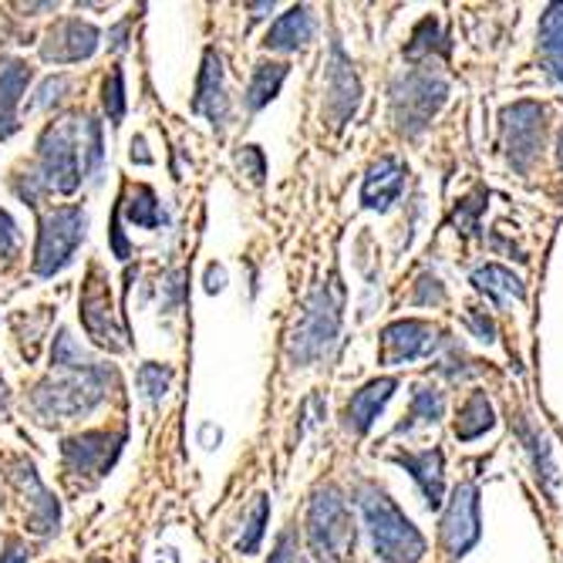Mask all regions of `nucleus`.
Returning a JSON list of instances; mask_svg holds the SVG:
<instances>
[{
  "label": "nucleus",
  "instance_id": "f257e3e1",
  "mask_svg": "<svg viewBox=\"0 0 563 563\" xmlns=\"http://www.w3.org/2000/svg\"><path fill=\"white\" fill-rule=\"evenodd\" d=\"M115 385V368L95 362L85 372H68L62 378H44L27 395V405L37 422H71L85 419L109 398V388Z\"/></svg>",
  "mask_w": 563,
  "mask_h": 563
},
{
  "label": "nucleus",
  "instance_id": "f03ea898",
  "mask_svg": "<svg viewBox=\"0 0 563 563\" xmlns=\"http://www.w3.org/2000/svg\"><path fill=\"white\" fill-rule=\"evenodd\" d=\"M341 311H344V290L338 277H331L328 284H318L307 294L300 318L287 341L290 368H311L318 362H328L341 334Z\"/></svg>",
  "mask_w": 563,
  "mask_h": 563
},
{
  "label": "nucleus",
  "instance_id": "7ed1b4c3",
  "mask_svg": "<svg viewBox=\"0 0 563 563\" xmlns=\"http://www.w3.org/2000/svg\"><path fill=\"white\" fill-rule=\"evenodd\" d=\"M357 506H362L368 533H372V547L385 563H419L426 556V537L412 527L398 503L378 489V486H357Z\"/></svg>",
  "mask_w": 563,
  "mask_h": 563
},
{
  "label": "nucleus",
  "instance_id": "20e7f679",
  "mask_svg": "<svg viewBox=\"0 0 563 563\" xmlns=\"http://www.w3.org/2000/svg\"><path fill=\"white\" fill-rule=\"evenodd\" d=\"M34 176L41 179L44 192L71 196L81 183V115L51 122L37 139V166Z\"/></svg>",
  "mask_w": 563,
  "mask_h": 563
},
{
  "label": "nucleus",
  "instance_id": "39448f33",
  "mask_svg": "<svg viewBox=\"0 0 563 563\" xmlns=\"http://www.w3.org/2000/svg\"><path fill=\"white\" fill-rule=\"evenodd\" d=\"M307 547L318 563H347L354 550V523L344 493L338 486H321L307 506Z\"/></svg>",
  "mask_w": 563,
  "mask_h": 563
},
{
  "label": "nucleus",
  "instance_id": "423d86ee",
  "mask_svg": "<svg viewBox=\"0 0 563 563\" xmlns=\"http://www.w3.org/2000/svg\"><path fill=\"white\" fill-rule=\"evenodd\" d=\"M85 236H88V213H85V207H78V202H65V207H55L51 213H44L41 227H37L31 271L44 280L62 274L75 261V253L85 243Z\"/></svg>",
  "mask_w": 563,
  "mask_h": 563
},
{
  "label": "nucleus",
  "instance_id": "0eeeda50",
  "mask_svg": "<svg viewBox=\"0 0 563 563\" xmlns=\"http://www.w3.org/2000/svg\"><path fill=\"white\" fill-rule=\"evenodd\" d=\"M449 95V85L432 71H408L391 88L395 125L401 135H419Z\"/></svg>",
  "mask_w": 563,
  "mask_h": 563
},
{
  "label": "nucleus",
  "instance_id": "6e6552de",
  "mask_svg": "<svg viewBox=\"0 0 563 563\" xmlns=\"http://www.w3.org/2000/svg\"><path fill=\"white\" fill-rule=\"evenodd\" d=\"M125 439H129L125 429H88V432L68 435L62 442V463L71 476L101 479L119 463Z\"/></svg>",
  "mask_w": 563,
  "mask_h": 563
},
{
  "label": "nucleus",
  "instance_id": "1a4fd4ad",
  "mask_svg": "<svg viewBox=\"0 0 563 563\" xmlns=\"http://www.w3.org/2000/svg\"><path fill=\"white\" fill-rule=\"evenodd\" d=\"M78 314H81V328L88 331V338L101 347H109L112 354L125 351V331L115 321V307H112V287L109 277L98 264L88 267V277L81 284V300H78Z\"/></svg>",
  "mask_w": 563,
  "mask_h": 563
},
{
  "label": "nucleus",
  "instance_id": "9d476101",
  "mask_svg": "<svg viewBox=\"0 0 563 563\" xmlns=\"http://www.w3.org/2000/svg\"><path fill=\"white\" fill-rule=\"evenodd\" d=\"M4 470H8V479L18 486V493L24 496V503H31L27 509V530L34 537H55L58 527H62V506L55 499L41 476H37V466L24 455H14V459H4Z\"/></svg>",
  "mask_w": 563,
  "mask_h": 563
},
{
  "label": "nucleus",
  "instance_id": "9b49d317",
  "mask_svg": "<svg viewBox=\"0 0 563 563\" xmlns=\"http://www.w3.org/2000/svg\"><path fill=\"white\" fill-rule=\"evenodd\" d=\"M362 106V81L344 55V47L334 41L331 44V62H328V78H324V119L334 132H341L351 115Z\"/></svg>",
  "mask_w": 563,
  "mask_h": 563
},
{
  "label": "nucleus",
  "instance_id": "f8f14e48",
  "mask_svg": "<svg viewBox=\"0 0 563 563\" xmlns=\"http://www.w3.org/2000/svg\"><path fill=\"white\" fill-rule=\"evenodd\" d=\"M503 139L509 163L527 173L543 148V109L537 101H517L503 112Z\"/></svg>",
  "mask_w": 563,
  "mask_h": 563
},
{
  "label": "nucleus",
  "instance_id": "ddd939ff",
  "mask_svg": "<svg viewBox=\"0 0 563 563\" xmlns=\"http://www.w3.org/2000/svg\"><path fill=\"white\" fill-rule=\"evenodd\" d=\"M479 489L473 483H459L452 489V499H449V509L442 517V547L449 550L452 560L466 556L476 540H479Z\"/></svg>",
  "mask_w": 563,
  "mask_h": 563
},
{
  "label": "nucleus",
  "instance_id": "4468645a",
  "mask_svg": "<svg viewBox=\"0 0 563 563\" xmlns=\"http://www.w3.org/2000/svg\"><path fill=\"white\" fill-rule=\"evenodd\" d=\"M189 112L207 119L213 125V132H223L230 122L227 71H223V55L217 47H207V55H202V68L196 78V95L189 101Z\"/></svg>",
  "mask_w": 563,
  "mask_h": 563
},
{
  "label": "nucleus",
  "instance_id": "2eb2a0df",
  "mask_svg": "<svg viewBox=\"0 0 563 563\" xmlns=\"http://www.w3.org/2000/svg\"><path fill=\"white\" fill-rule=\"evenodd\" d=\"M101 31L81 18H65L51 27L41 41V62L47 65H78L98 51Z\"/></svg>",
  "mask_w": 563,
  "mask_h": 563
},
{
  "label": "nucleus",
  "instance_id": "dca6fc26",
  "mask_svg": "<svg viewBox=\"0 0 563 563\" xmlns=\"http://www.w3.org/2000/svg\"><path fill=\"white\" fill-rule=\"evenodd\" d=\"M439 347V331L426 321H395L382 331V365H408Z\"/></svg>",
  "mask_w": 563,
  "mask_h": 563
},
{
  "label": "nucleus",
  "instance_id": "f3484780",
  "mask_svg": "<svg viewBox=\"0 0 563 563\" xmlns=\"http://www.w3.org/2000/svg\"><path fill=\"white\" fill-rule=\"evenodd\" d=\"M34 78V68L24 58H4L0 62V142H8L21 132L18 109L21 98Z\"/></svg>",
  "mask_w": 563,
  "mask_h": 563
},
{
  "label": "nucleus",
  "instance_id": "a211bd4d",
  "mask_svg": "<svg viewBox=\"0 0 563 563\" xmlns=\"http://www.w3.org/2000/svg\"><path fill=\"white\" fill-rule=\"evenodd\" d=\"M405 179H408V169L395 156H382L362 183V202L378 213L391 210L405 192Z\"/></svg>",
  "mask_w": 563,
  "mask_h": 563
},
{
  "label": "nucleus",
  "instance_id": "6ab92c4d",
  "mask_svg": "<svg viewBox=\"0 0 563 563\" xmlns=\"http://www.w3.org/2000/svg\"><path fill=\"white\" fill-rule=\"evenodd\" d=\"M395 388H398L395 378H375L365 388H357L351 395L347 408H344V429L351 435H365L375 426V419L382 416V408L388 405V398L395 395Z\"/></svg>",
  "mask_w": 563,
  "mask_h": 563
},
{
  "label": "nucleus",
  "instance_id": "aec40b11",
  "mask_svg": "<svg viewBox=\"0 0 563 563\" xmlns=\"http://www.w3.org/2000/svg\"><path fill=\"white\" fill-rule=\"evenodd\" d=\"M395 463L412 473V479L419 483L426 506L439 509L442 506V493H445V476H442V452L439 449H426V452H398Z\"/></svg>",
  "mask_w": 563,
  "mask_h": 563
},
{
  "label": "nucleus",
  "instance_id": "412c9836",
  "mask_svg": "<svg viewBox=\"0 0 563 563\" xmlns=\"http://www.w3.org/2000/svg\"><path fill=\"white\" fill-rule=\"evenodd\" d=\"M314 31H318V21H314L311 8L297 4L274 21V27L264 37V47L267 51H297L307 41H314Z\"/></svg>",
  "mask_w": 563,
  "mask_h": 563
},
{
  "label": "nucleus",
  "instance_id": "4be33fe9",
  "mask_svg": "<svg viewBox=\"0 0 563 563\" xmlns=\"http://www.w3.org/2000/svg\"><path fill=\"white\" fill-rule=\"evenodd\" d=\"M287 71H290V65H284V62H261L257 68H253L250 81H246L243 109H246V112H261V109H267L271 101L280 95V85H284Z\"/></svg>",
  "mask_w": 563,
  "mask_h": 563
},
{
  "label": "nucleus",
  "instance_id": "5701e85b",
  "mask_svg": "<svg viewBox=\"0 0 563 563\" xmlns=\"http://www.w3.org/2000/svg\"><path fill=\"white\" fill-rule=\"evenodd\" d=\"M496 426V412H493V401L486 398V391H470V398L459 408V419H455V439L473 442L479 435H486Z\"/></svg>",
  "mask_w": 563,
  "mask_h": 563
},
{
  "label": "nucleus",
  "instance_id": "b1692460",
  "mask_svg": "<svg viewBox=\"0 0 563 563\" xmlns=\"http://www.w3.org/2000/svg\"><path fill=\"white\" fill-rule=\"evenodd\" d=\"M442 412H445V395L439 388L422 385L412 395V408H408L405 422L395 426V435H408V432H416L419 426H435L442 419Z\"/></svg>",
  "mask_w": 563,
  "mask_h": 563
},
{
  "label": "nucleus",
  "instance_id": "393cba45",
  "mask_svg": "<svg viewBox=\"0 0 563 563\" xmlns=\"http://www.w3.org/2000/svg\"><path fill=\"white\" fill-rule=\"evenodd\" d=\"M122 207H125V217H129L132 227H142V230H163V227L169 223V217H166V210H163L159 196L152 192V186H145V183H139V186L132 189L129 202H122Z\"/></svg>",
  "mask_w": 563,
  "mask_h": 563
},
{
  "label": "nucleus",
  "instance_id": "a878e982",
  "mask_svg": "<svg viewBox=\"0 0 563 563\" xmlns=\"http://www.w3.org/2000/svg\"><path fill=\"white\" fill-rule=\"evenodd\" d=\"M540 51H543L547 68L563 81V4L547 8L540 21Z\"/></svg>",
  "mask_w": 563,
  "mask_h": 563
},
{
  "label": "nucleus",
  "instance_id": "bb28decb",
  "mask_svg": "<svg viewBox=\"0 0 563 563\" xmlns=\"http://www.w3.org/2000/svg\"><path fill=\"white\" fill-rule=\"evenodd\" d=\"M473 284H476L479 290H486L496 303L523 300V284H520V277H514L506 267H496V264L479 267V271L473 274Z\"/></svg>",
  "mask_w": 563,
  "mask_h": 563
},
{
  "label": "nucleus",
  "instance_id": "cd10ccee",
  "mask_svg": "<svg viewBox=\"0 0 563 563\" xmlns=\"http://www.w3.org/2000/svg\"><path fill=\"white\" fill-rule=\"evenodd\" d=\"M95 362L88 357V351H81V344L71 338V331L68 328H62L58 334H55V341H51V368H58V372H85V368H91Z\"/></svg>",
  "mask_w": 563,
  "mask_h": 563
},
{
  "label": "nucleus",
  "instance_id": "c85d7f7f",
  "mask_svg": "<svg viewBox=\"0 0 563 563\" xmlns=\"http://www.w3.org/2000/svg\"><path fill=\"white\" fill-rule=\"evenodd\" d=\"M106 166V142H101V122L91 115H81V173L85 179H98Z\"/></svg>",
  "mask_w": 563,
  "mask_h": 563
},
{
  "label": "nucleus",
  "instance_id": "c756f323",
  "mask_svg": "<svg viewBox=\"0 0 563 563\" xmlns=\"http://www.w3.org/2000/svg\"><path fill=\"white\" fill-rule=\"evenodd\" d=\"M271 523V496H257L250 506V517H246V527H243V537L236 543L240 553H257L261 550V540H264V530Z\"/></svg>",
  "mask_w": 563,
  "mask_h": 563
},
{
  "label": "nucleus",
  "instance_id": "7c9ffc66",
  "mask_svg": "<svg viewBox=\"0 0 563 563\" xmlns=\"http://www.w3.org/2000/svg\"><path fill=\"white\" fill-rule=\"evenodd\" d=\"M135 382L142 388V395L152 401V405H159L173 385V368L169 365H159V362H145L139 372H135Z\"/></svg>",
  "mask_w": 563,
  "mask_h": 563
},
{
  "label": "nucleus",
  "instance_id": "2f4dec72",
  "mask_svg": "<svg viewBox=\"0 0 563 563\" xmlns=\"http://www.w3.org/2000/svg\"><path fill=\"white\" fill-rule=\"evenodd\" d=\"M520 435H523V442H527V445H530V452H533L537 479L543 476V479H547V486L553 489V486H556V470H553V463H550V445H547L543 432H540V429H533V426H520Z\"/></svg>",
  "mask_w": 563,
  "mask_h": 563
},
{
  "label": "nucleus",
  "instance_id": "473e14b6",
  "mask_svg": "<svg viewBox=\"0 0 563 563\" xmlns=\"http://www.w3.org/2000/svg\"><path fill=\"white\" fill-rule=\"evenodd\" d=\"M101 106H106V115L112 125H122L125 119V75L122 68H112V75L101 85Z\"/></svg>",
  "mask_w": 563,
  "mask_h": 563
},
{
  "label": "nucleus",
  "instance_id": "72a5a7b5",
  "mask_svg": "<svg viewBox=\"0 0 563 563\" xmlns=\"http://www.w3.org/2000/svg\"><path fill=\"white\" fill-rule=\"evenodd\" d=\"M236 169L253 183V186H264L267 183V156L261 145H240L236 148Z\"/></svg>",
  "mask_w": 563,
  "mask_h": 563
},
{
  "label": "nucleus",
  "instance_id": "f704fd0d",
  "mask_svg": "<svg viewBox=\"0 0 563 563\" xmlns=\"http://www.w3.org/2000/svg\"><path fill=\"white\" fill-rule=\"evenodd\" d=\"M11 192H14L21 202H27V207H37L41 196H47V192H44V186H41V179L34 176V169H27V173H14V176H11Z\"/></svg>",
  "mask_w": 563,
  "mask_h": 563
},
{
  "label": "nucleus",
  "instance_id": "c9c22d12",
  "mask_svg": "<svg viewBox=\"0 0 563 563\" xmlns=\"http://www.w3.org/2000/svg\"><path fill=\"white\" fill-rule=\"evenodd\" d=\"M71 88V78L68 75H55V78H47L37 91V98L31 101L27 109H51V106H58V101L65 98V91Z\"/></svg>",
  "mask_w": 563,
  "mask_h": 563
},
{
  "label": "nucleus",
  "instance_id": "e433bc0d",
  "mask_svg": "<svg viewBox=\"0 0 563 563\" xmlns=\"http://www.w3.org/2000/svg\"><path fill=\"white\" fill-rule=\"evenodd\" d=\"M18 246H21L18 223H14V217L4 207H0V261H14Z\"/></svg>",
  "mask_w": 563,
  "mask_h": 563
},
{
  "label": "nucleus",
  "instance_id": "4c0bfd02",
  "mask_svg": "<svg viewBox=\"0 0 563 563\" xmlns=\"http://www.w3.org/2000/svg\"><path fill=\"white\" fill-rule=\"evenodd\" d=\"M186 297V274L183 271H169L163 280V311H176Z\"/></svg>",
  "mask_w": 563,
  "mask_h": 563
},
{
  "label": "nucleus",
  "instance_id": "58836bf2",
  "mask_svg": "<svg viewBox=\"0 0 563 563\" xmlns=\"http://www.w3.org/2000/svg\"><path fill=\"white\" fill-rule=\"evenodd\" d=\"M31 547L21 537H4L0 540V563H27Z\"/></svg>",
  "mask_w": 563,
  "mask_h": 563
},
{
  "label": "nucleus",
  "instance_id": "ea45409f",
  "mask_svg": "<svg viewBox=\"0 0 563 563\" xmlns=\"http://www.w3.org/2000/svg\"><path fill=\"white\" fill-rule=\"evenodd\" d=\"M271 563H297V530H284L277 537V547L271 553Z\"/></svg>",
  "mask_w": 563,
  "mask_h": 563
},
{
  "label": "nucleus",
  "instance_id": "a19ab883",
  "mask_svg": "<svg viewBox=\"0 0 563 563\" xmlns=\"http://www.w3.org/2000/svg\"><path fill=\"white\" fill-rule=\"evenodd\" d=\"M119 220H122V210H115V217H112V253H115L119 261H129L132 246H129V240L122 236V230H119Z\"/></svg>",
  "mask_w": 563,
  "mask_h": 563
},
{
  "label": "nucleus",
  "instance_id": "79ce46f5",
  "mask_svg": "<svg viewBox=\"0 0 563 563\" xmlns=\"http://www.w3.org/2000/svg\"><path fill=\"white\" fill-rule=\"evenodd\" d=\"M129 27H132V18L119 21V24L109 31V47H112V51H125V47H129Z\"/></svg>",
  "mask_w": 563,
  "mask_h": 563
},
{
  "label": "nucleus",
  "instance_id": "37998d69",
  "mask_svg": "<svg viewBox=\"0 0 563 563\" xmlns=\"http://www.w3.org/2000/svg\"><path fill=\"white\" fill-rule=\"evenodd\" d=\"M223 287H227V267L210 264L207 267V294H223Z\"/></svg>",
  "mask_w": 563,
  "mask_h": 563
},
{
  "label": "nucleus",
  "instance_id": "c03bdc74",
  "mask_svg": "<svg viewBox=\"0 0 563 563\" xmlns=\"http://www.w3.org/2000/svg\"><path fill=\"white\" fill-rule=\"evenodd\" d=\"M466 324L476 331V338H479V341H493V338H496V328H493V321H486L483 314H470V318H466Z\"/></svg>",
  "mask_w": 563,
  "mask_h": 563
},
{
  "label": "nucleus",
  "instance_id": "a18cd8bd",
  "mask_svg": "<svg viewBox=\"0 0 563 563\" xmlns=\"http://www.w3.org/2000/svg\"><path fill=\"white\" fill-rule=\"evenodd\" d=\"M129 159H132V163H139V166H152V156L145 152V139H142V135H135V139H132V152H129Z\"/></svg>",
  "mask_w": 563,
  "mask_h": 563
},
{
  "label": "nucleus",
  "instance_id": "49530a36",
  "mask_svg": "<svg viewBox=\"0 0 563 563\" xmlns=\"http://www.w3.org/2000/svg\"><path fill=\"white\" fill-rule=\"evenodd\" d=\"M8 412H11V388L4 378H0V416H8Z\"/></svg>",
  "mask_w": 563,
  "mask_h": 563
},
{
  "label": "nucleus",
  "instance_id": "de8ad7c7",
  "mask_svg": "<svg viewBox=\"0 0 563 563\" xmlns=\"http://www.w3.org/2000/svg\"><path fill=\"white\" fill-rule=\"evenodd\" d=\"M91 563H109V560H91Z\"/></svg>",
  "mask_w": 563,
  "mask_h": 563
},
{
  "label": "nucleus",
  "instance_id": "09e8293b",
  "mask_svg": "<svg viewBox=\"0 0 563 563\" xmlns=\"http://www.w3.org/2000/svg\"><path fill=\"white\" fill-rule=\"evenodd\" d=\"M132 563H139V560H132Z\"/></svg>",
  "mask_w": 563,
  "mask_h": 563
}]
</instances>
